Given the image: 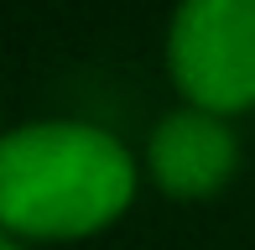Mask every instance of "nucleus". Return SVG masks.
<instances>
[{
    "mask_svg": "<svg viewBox=\"0 0 255 250\" xmlns=\"http://www.w3.org/2000/svg\"><path fill=\"white\" fill-rule=\"evenodd\" d=\"M135 198V156L84 120H37L0 146V219L16 240H84Z\"/></svg>",
    "mask_w": 255,
    "mask_h": 250,
    "instance_id": "nucleus-1",
    "label": "nucleus"
},
{
    "mask_svg": "<svg viewBox=\"0 0 255 250\" xmlns=\"http://www.w3.org/2000/svg\"><path fill=\"white\" fill-rule=\"evenodd\" d=\"M167 73L193 110L255 105V0H182L167 26Z\"/></svg>",
    "mask_w": 255,
    "mask_h": 250,
    "instance_id": "nucleus-2",
    "label": "nucleus"
},
{
    "mask_svg": "<svg viewBox=\"0 0 255 250\" xmlns=\"http://www.w3.org/2000/svg\"><path fill=\"white\" fill-rule=\"evenodd\" d=\"M240 167V141L224 125V115H208V110H172L156 120L151 141H146V172L167 198L198 203L214 198L219 188L235 177Z\"/></svg>",
    "mask_w": 255,
    "mask_h": 250,
    "instance_id": "nucleus-3",
    "label": "nucleus"
},
{
    "mask_svg": "<svg viewBox=\"0 0 255 250\" xmlns=\"http://www.w3.org/2000/svg\"><path fill=\"white\" fill-rule=\"evenodd\" d=\"M0 250H21V240H16V235H10V240H0Z\"/></svg>",
    "mask_w": 255,
    "mask_h": 250,
    "instance_id": "nucleus-4",
    "label": "nucleus"
}]
</instances>
